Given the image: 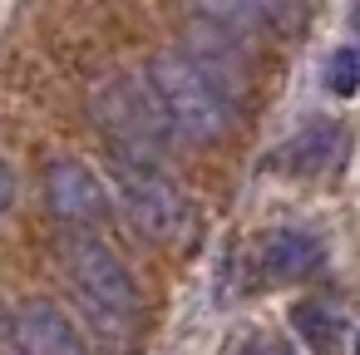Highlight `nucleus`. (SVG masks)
Listing matches in <instances>:
<instances>
[{"label": "nucleus", "instance_id": "13", "mask_svg": "<svg viewBox=\"0 0 360 355\" xmlns=\"http://www.w3.org/2000/svg\"><path fill=\"white\" fill-rule=\"evenodd\" d=\"M257 11H262V25H266V30L291 35L296 20H301V0H257Z\"/></svg>", "mask_w": 360, "mask_h": 355}, {"label": "nucleus", "instance_id": "2", "mask_svg": "<svg viewBox=\"0 0 360 355\" xmlns=\"http://www.w3.org/2000/svg\"><path fill=\"white\" fill-rule=\"evenodd\" d=\"M94 119L99 129L119 143V153L129 158H153V148H163V138L173 134L148 75H129V79H109L94 89Z\"/></svg>", "mask_w": 360, "mask_h": 355}, {"label": "nucleus", "instance_id": "1", "mask_svg": "<svg viewBox=\"0 0 360 355\" xmlns=\"http://www.w3.org/2000/svg\"><path fill=\"white\" fill-rule=\"evenodd\" d=\"M143 75H148L153 94H158L173 134H183V138H217V134H227L237 104L212 84V75L198 60H188L183 50H173V55L148 60Z\"/></svg>", "mask_w": 360, "mask_h": 355}, {"label": "nucleus", "instance_id": "8", "mask_svg": "<svg viewBox=\"0 0 360 355\" xmlns=\"http://www.w3.org/2000/svg\"><path fill=\"white\" fill-rule=\"evenodd\" d=\"M316 257H321V242H316L306 227H281V232H271V237H266V247H262V266H266L276 281L311 271V266H316Z\"/></svg>", "mask_w": 360, "mask_h": 355}, {"label": "nucleus", "instance_id": "14", "mask_svg": "<svg viewBox=\"0 0 360 355\" xmlns=\"http://www.w3.org/2000/svg\"><path fill=\"white\" fill-rule=\"evenodd\" d=\"M11 202H15V173H11L6 158H0V217L11 212Z\"/></svg>", "mask_w": 360, "mask_h": 355}, {"label": "nucleus", "instance_id": "4", "mask_svg": "<svg viewBox=\"0 0 360 355\" xmlns=\"http://www.w3.org/2000/svg\"><path fill=\"white\" fill-rule=\"evenodd\" d=\"M70 276H75L79 296H84L94 311H104L109 321H134V316H139V286H134L129 266H124L104 242L79 237V242L70 247Z\"/></svg>", "mask_w": 360, "mask_h": 355}, {"label": "nucleus", "instance_id": "9", "mask_svg": "<svg viewBox=\"0 0 360 355\" xmlns=\"http://www.w3.org/2000/svg\"><path fill=\"white\" fill-rule=\"evenodd\" d=\"M340 143H345V134H340L335 124H311L306 134H296V138L281 148V168H286V173H321V168L335 163Z\"/></svg>", "mask_w": 360, "mask_h": 355}, {"label": "nucleus", "instance_id": "7", "mask_svg": "<svg viewBox=\"0 0 360 355\" xmlns=\"http://www.w3.org/2000/svg\"><path fill=\"white\" fill-rule=\"evenodd\" d=\"M15 325H20V340H25L30 355H89V345L79 340V330L50 301H25L20 316H15Z\"/></svg>", "mask_w": 360, "mask_h": 355}, {"label": "nucleus", "instance_id": "15", "mask_svg": "<svg viewBox=\"0 0 360 355\" xmlns=\"http://www.w3.org/2000/svg\"><path fill=\"white\" fill-rule=\"evenodd\" d=\"M15 335H20V325H15V316L0 306V350H11L15 345Z\"/></svg>", "mask_w": 360, "mask_h": 355}, {"label": "nucleus", "instance_id": "5", "mask_svg": "<svg viewBox=\"0 0 360 355\" xmlns=\"http://www.w3.org/2000/svg\"><path fill=\"white\" fill-rule=\"evenodd\" d=\"M45 198L65 222H99L104 217V183L79 158H55L45 168Z\"/></svg>", "mask_w": 360, "mask_h": 355}, {"label": "nucleus", "instance_id": "10", "mask_svg": "<svg viewBox=\"0 0 360 355\" xmlns=\"http://www.w3.org/2000/svg\"><path fill=\"white\" fill-rule=\"evenodd\" d=\"M193 11L202 15V25H217V30L237 35V40L266 30V25H262V11H257V0H193Z\"/></svg>", "mask_w": 360, "mask_h": 355}, {"label": "nucleus", "instance_id": "3", "mask_svg": "<svg viewBox=\"0 0 360 355\" xmlns=\"http://www.w3.org/2000/svg\"><path fill=\"white\" fill-rule=\"evenodd\" d=\"M109 178H114L119 207L129 212V222H134L143 237H173V232L183 227V198H178V188L158 173L153 158H129V153H119L114 168H109Z\"/></svg>", "mask_w": 360, "mask_h": 355}, {"label": "nucleus", "instance_id": "16", "mask_svg": "<svg viewBox=\"0 0 360 355\" xmlns=\"http://www.w3.org/2000/svg\"><path fill=\"white\" fill-rule=\"evenodd\" d=\"M355 355H360V335H355Z\"/></svg>", "mask_w": 360, "mask_h": 355}, {"label": "nucleus", "instance_id": "12", "mask_svg": "<svg viewBox=\"0 0 360 355\" xmlns=\"http://www.w3.org/2000/svg\"><path fill=\"white\" fill-rule=\"evenodd\" d=\"M326 84H330L335 99H350V94L360 89V45H345V50L330 55V75H326Z\"/></svg>", "mask_w": 360, "mask_h": 355}, {"label": "nucleus", "instance_id": "6", "mask_svg": "<svg viewBox=\"0 0 360 355\" xmlns=\"http://www.w3.org/2000/svg\"><path fill=\"white\" fill-rule=\"evenodd\" d=\"M183 55L198 60V65L212 75V84L237 104V94H242V84H247V75H252L247 45H242L237 35H227V30H217V25H198V35L183 45Z\"/></svg>", "mask_w": 360, "mask_h": 355}, {"label": "nucleus", "instance_id": "11", "mask_svg": "<svg viewBox=\"0 0 360 355\" xmlns=\"http://www.w3.org/2000/svg\"><path fill=\"white\" fill-rule=\"evenodd\" d=\"M291 325L301 330V340L306 345H316L321 355H330L335 345H340V321L330 316V306H321V301H301L296 311H291Z\"/></svg>", "mask_w": 360, "mask_h": 355}]
</instances>
